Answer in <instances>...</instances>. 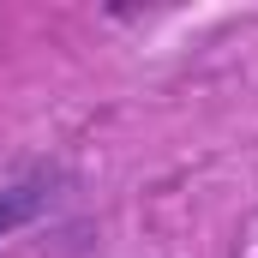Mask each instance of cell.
Returning <instances> with one entry per match:
<instances>
[{
	"label": "cell",
	"mask_w": 258,
	"mask_h": 258,
	"mask_svg": "<svg viewBox=\"0 0 258 258\" xmlns=\"http://www.w3.org/2000/svg\"><path fill=\"white\" fill-rule=\"evenodd\" d=\"M60 186H66V174L48 168V162H30V168L0 174V240H12L18 228L42 222V216L60 204Z\"/></svg>",
	"instance_id": "cell-1"
}]
</instances>
